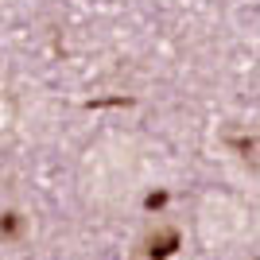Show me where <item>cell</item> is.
<instances>
[{"label": "cell", "instance_id": "cell-1", "mask_svg": "<svg viewBox=\"0 0 260 260\" xmlns=\"http://www.w3.org/2000/svg\"><path fill=\"white\" fill-rule=\"evenodd\" d=\"M27 233V217L20 210H0V245H16Z\"/></svg>", "mask_w": 260, "mask_h": 260}, {"label": "cell", "instance_id": "cell-2", "mask_svg": "<svg viewBox=\"0 0 260 260\" xmlns=\"http://www.w3.org/2000/svg\"><path fill=\"white\" fill-rule=\"evenodd\" d=\"M179 249V229H155L152 237H148V252H152L155 260H163V256H171V252Z\"/></svg>", "mask_w": 260, "mask_h": 260}]
</instances>
